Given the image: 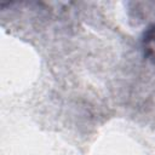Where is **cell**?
I'll list each match as a JSON object with an SVG mask.
<instances>
[{
    "instance_id": "cell-1",
    "label": "cell",
    "mask_w": 155,
    "mask_h": 155,
    "mask_svg": "<svg viewBox=\"0 0 155 155\" xmlns=\"http://www.w3.org/2000/svg\"><path fill=\"white\" fill-rule=\"evenodd\" d=\"M142 48L144 56L155 64V23L145 30L142 39Z\"/></svg>"
}]
</instances>
